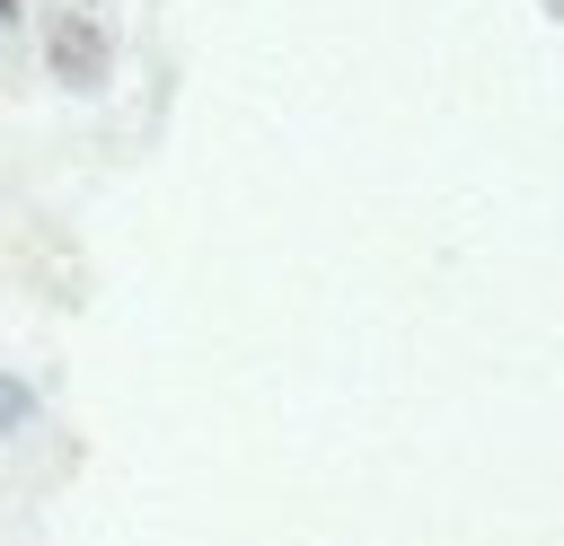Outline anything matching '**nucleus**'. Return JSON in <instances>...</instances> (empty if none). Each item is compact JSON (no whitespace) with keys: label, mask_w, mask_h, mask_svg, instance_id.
I'll return each mask as SVG.
<instances>
[{"label":"nucleus","mask_w":564,"mask_h":546,"mask_svg":"<svg viewBox=\"0 0 564 546\" xmlns=\"http://www.w3.org/2000/svg\"><path fill=\"white\" fill-rule=\"evenodd\" d=\"M44 62H53L62 88L97 97V88L115 79V35H106V18H97V9H62V18L44 26Z\"/></svg>","instance_id":"f257e3e1"},{"label":"nucleus","mask_w":564,"mask_h":546,"mask_svg":"<svg viewBox=\"0 0 564 546\" xmlns=\"http://www.w3.org/2000/svg\"><path fill=\"white\" fill-rule=\"evenodd\" d=\"M26 423H35V387L18 370H0V432H26Z\"/></svg>","instance_id":"f03ea898"},{"label":"nucleus","mask_w":564,"mask_h":546,"mask_svg":"<svg viewBox=\"0 0 564 546\" xmlns=\"http://www.w3.org/2000/svg\"><path fill=\"white\" fill-rule=\"evenodd\" d=\"M18 18H26V9H18V0H0V35H9V26H18Z\"/></svg>","instance_id":"7ed1b4c3"}]
</instances>
